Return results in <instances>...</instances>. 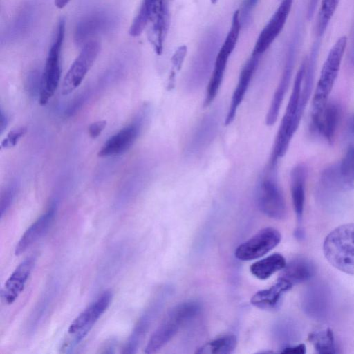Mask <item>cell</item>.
<instances>
[{
    "label": "cell",
    "mask_w": 354,
    "mask_h": 354,
    "mask_svg": "<svg viewBox=\"0 0 354 354\" xmlns=\"http://www.w3.org/2000/svg\"><path fill=\"white\" fill-rule=\"evenodd\" d=\"M187 53V47L185 46H182L179 47L174 54L171 62L173 64V67L176 70H179L182 66L184 58L186 55Z\"/></svg>",
    "instance_id": "cell-35"
},
{
    "label": "cell",
    "mask_w": 354,
    "mask_h": 354,
    "mask_svg": "<svg viewBox=\"0 0 354 354\" xmlns=\"http://www.w3.org/2000/svg\"><path fill=\"white\" fill-rule=\"evenodd\" d=\"M71 0H54L55 6L59 8L62 9L64 8Z\"/></svg>",
    "instance_id": "cell-40"
},
{
    "label": "cell",
    "mask_w": 354,
    "mask_h": 354,
    "mask_svg": "<svg viewBox=\"0 0 354 354\" xmlns=\"http://www.w3.org/2000/svg\"><path fill=\"white\" fill-rule=\"evenodd\" d=\"M100 50V44L97 40L91 39L84 44L63 80L62 95L70 94L80 85L94 64Z\"/></svg>",
    "instance_id": "cell-12"
},
{
    "label": "cell",
    "mask_w": 354,
    "mask_h": 354,
    "mask_svg": "<svg viewBox=\"0 0 354 354\" xmlns=\"http://www.w3.org/2000/svg\"><path fill=\"white\" fill-rule=\"evenodd\" d=\"M307 168L304 164L295 165L290 174V193L297 222L301 223L304 209Z\"/></svg>",
    "instance_id": "cell-21"
},
{
    "label": "cell",
    "mask_w": 354,
    "mask_h": 354,
    "mask_svg": "<svg viewBox=\"0 0 354 354\" xmlns=\"http://www.w3.org/2000/svg\"><path fill=\"white\" fill-rule=\"evenodd\" d=\"M169 24L168 0H142L129 30L131 37L140 35L145 30L155 52L160 55Z\"/></svg>",
    "instance_id": "cell-1"
},
{
    "label": "cell",
    "mask_w": 354,
    "mask_h": 354,
    "mask_svg": "<svg viewBox=\"0 0 354 354\" xmlns=\"http://www.w3.org/2000/svg\"><path fill=\"white\" fill-rule=\"evenodd\" d=\"M316 267L309 259L299 256L291 259L283 268L281 277L293 285L307 281L314 277Z\"/></svg>",
    "instance_id": "cell-24"
},
{
    "label": "cell",
    "mask_w": 354,
    "mask_h": 354,
    "mask_svg": "<svg viewBox=\"0 0 354 354\" xmlns=\"http://www.w3.org/2000/svg\"><path fill=\"white\" fill-rule=\"evenodd\" d=\"M300 39L301 25L298 21L288 47L284 67L279 82L266 117V123L268 126L273 125L277 120L282 102L291 81Z\"/></svg>",
    "instance_id": "cell-11"
},
{
    "label": "cell",
    "mask_w": 354,
    "mask_h": 354,
    "mask_svg": "<svg viewBox=\"0 0 354 354\" xmlns=\"http://www.w3.org/2000/svg\"><path fill=\"white\" fill-rule=\"evenodd\" d=\"M221 44V34L217 28L208 30L201 39L187 74L188 91H197L211 75Z\"/></svg>",
    "instance_id": "cell-3"
},
{
    "label": "cell",
    "mask_w": 354,
    "mask_h": 354,
    "mask_svg": "<svg viewBox=\"0 0 354 354\" xmlns=\"http://www.w3.org/2000/svg\"><path fill=\"white\" fill-rule=\"evenodd\" d=\"M292 286L289 281L280 277L275 284L270 288L256 292L251 298V304L261 309H274L278 306L283 295L289 291Z\"/></svg>",
    "instance_id": "cell-22"
},
{
    "label": "cell",
    "mask_w": 354,
    "mask_h": 354,
    "mask_svg": "<svg viewBox=\"0 0 354 354\" xmlns=\"http://www.w3.org/2000/svg\"><path fill=\"white\" fill-rule=\"evenodd\" d=\"M295 237L298 239L304 238V232L302 228L298 227L295 232Z\"/></svg>",
    "instance_id": "cell-41"
},
{
    "label": "cell",
    "mask_w": 354,
    "mask_h": 354,
    "mask_svg": "<svg viewBox=\"0 0 354 354\" xmlns=\"http://www.w3.org/2000/svg\"><path fill=\"white\" fill-rule=\"evenodd\" d=\"M65 35V20L59 19L48 50L45 67L41 74L39 102L45 105L55 94L61 77L60 57Z\"/></svg>",
    "instance_id": "cell-9"
},
{
    "label": "cell",
    "mask_w": 354,
    "mask_h": 354,
    "mask_svg": "<svg viewBox=\"0 0 354 354\" xmlns=\"http://www.w3.org/2000/svg\"><path fill=\"white\" fill-rule=\"evenodd\" d=\"M293 0H281V3L260 32L252 55L261 57L283 30L292 6Z\"/></svg>",
    "instance_id": "cell-15"
},
{
    "label": "cell",
    "mask_w": 354,
    "mask_h": 354,
    "mask_svg": "<svg viewBox=\"0 0 354 354\" xmlns=\"http://www.w3.org/2000/svg\"><path fill=\"white\" fill-rule=\"evenodd\" d=\"M347 44V37H339L330 48L323 64L312 101V111L322 109L328 102V97L337 78L342 58Z\"/></svg>",
    "instance_id": "cell-8"
},
{
    "label": "cell",
    "mask_w": 354,
    "mask_h": 354,
    "mask_svg": "<svg viewBox=\"0 0 354 354\" xmlns=\"http://www.w3.org/2000/svg\"><path fill=\"white\" fill-rule=\"evenodd\" d=\"M319 0H309L307 8V18L311 19L315 13Z\"/></svg>",
    "instance_id": "cell-37"
},
{
    "label": "cell",
    "mask_w": 354,
    "mask_h": 354,
    "mask_svg": "<svg viewBox=\"0 0 354 354\" xmlns=\"http://www.w3.org/2000/svg\"><path fill=\"white\" fill-rule=\"evenodd\" d=\"M8 125V119L6 115L2 109L0 111V131L1 133H3L4 129L7 127Z\"/></svg>",
    "instance_id": "cell-38"
},
{
    "label": "cell",
    "mask_w": 354,
    "mask_h": 354,
    "mask_svg": "<svg viewBox=\"0 0 354 354\" xmlns=\"http://www.w3.org/2000/svg\"><path fill=\"white\" fill-rule=\"evenodd\" d=\"M259 58V56L252 54L243 67L227 113L225 120V125L230 124L234 120L237 109L244 98L252 76L257 68Z\"/></svg>",
    "instance_id": "cell-20"
},
{
    "label": "cell",
    "mask_w": 354,
    "mask_h": 354,
    "mask_svg": "<svg viewBox=\"0 0 354 354\" xmlns=\"http://www.w3.org/2000/svg\"><path fill=\"white\" fill-rule=\"evenodd\" d=\"M220 118L218 111H212L203 118L187 140L185 147L187 156H194L209 147L217 134Z\"/></svg>",
    "instance_id": "cell-14"
},
{
    "label": "cell",
    "mask_w": 354,
    "mask_h": 354,
    "mask_svg": "<svg viewBox=\"0 0 354 354\" xmlns=\"http://www.w3.org/2000/svg\"><path fill=\"white\" fill-rule=\"evenodd\" d=\"M55 212V207H50L27 228L16 245V255L26 252L47 233L53 222Z\"/></svg>",
    "instance_id": "cell-19"
},
{
    "label": "cell",
    "mask_w": 354,
    "mask_h": 354,
    "mask_svg": "<svg viewBox=\"0 0 354 354\" xmlns=\"http://www.w3.org/2000/svg\"><path fill=\"white\" fill-rule=\"evenodd\" d=\"M27 133L26 127H19L15 128L7 134L6 137L1 142V147L3 149H10L17 145L19 140Z\"/></svg>",
    "instance_id": "cell-30"
},
{
    "label": "cell",
    "mask_w": 354,
    "mask_h": 354,
    "mask_svg": "<svg viewBox=\"0 0 354 354\" xmlns=\"http://www.w3.org/2000/svg\"><path fill=\"white\" fill-rule=\"evenodd\" d=\"M352 62L354 65V37H353V47L352 50V56H351Z\"/></svg>",
    "instance_id": "cell-43"
},
{
    "label": "cell",
    "mask_w": 354,
    "mask_h": 354,
    "mask_svg": "<svg viewBox=\"0 0 354 354\" xmlns=\"http://www.w3.org/2000/svg\"><path fill=\"white\" fill-rule=\"evenodd\" d=\"M281 239V235L277 230L272 227L262 229L236 248L235 257L241 261L258 259L275 248Z\"/></svg>",
    "instance_id": "cell-13"
},
{
    "label": "cell",
    "mask_w": 354,
    "mask_h": 354,
    "mask_svg": "<svg viewBox=\"0 0 354 354\" xmlns=\"http://www.w3.org/2000/svg\"><path fill=\"white\" fill-rule=\"evenodd\" d=\"M217 1H218V0H211V3L212 4H215Z\"/></svg>",
    "instance_id": "cell-44"
},
{
    "label": "cell",
    "mask_w": 354,
    "mask_h": 354,
    "mask_svg": "<svg viewBox=\"0 0 354 354\" xmlns=\"http://www.w3.org/2000/svg\"><path fill=\"white\" fill-rule=\"evenodd\" d=\"M143 117L133 123L121 129L102 145L97 156L104 158L120 155L127 151L134 143L140 134Z\"/></svg>",
    "instance_id": "cell-17"
},
{
    "label": "cell",
    "mask_w": 354,
    "mask_h": 354,
    "mask_svg": "<svg viewBox=\"0 0 354 354\" xmlns=\"http://www.w3.org/2000/svg\"><path fill=\"white\" fill-rule=\"evenodd\" d=\"M41 75L37 71H31L27 77V90L32 95H38L41 86Z\"/></svg>",
    "instance_id": "cell-33"
},
{
    "label": "cell",
    "mask_w": 354,
    "mask_h": 354,
    "mask_svg": "<svg viewBox=\"0 0 354 354\" xmlns=\"http://www.w3.org/2000/svg\"><path fill=\"white\" fill-rule=\"evenodd\" d=\"M306 352V347L305 344H300L298 345L288 346L283 349L281 353H290V354H304Z\"/></svg>",
    "instance_id": "cell-36"
},
{
    "label": "cell",
    "mask_w": 354,
    "mask_h": 354,
    "mask_svg": "<svg viewBox=\"0 0 354 354\" xmlns=\"http://www.w3.org/2000/svg\"><path fill=\"white\" fill-rule=\"evenodd\" d=\"M323 252L334 268L354 275V223L341 225L331 231L324 239Z\"/></svg>",
    "instance_id": "cell-4"
},
{
    "label": "cell",
    "mask_w": 354,
    "mask_h": 354,
    "mask_svg": "<svg viewBox=\"0 0 354 354\" xmlns=\"http://www.w3.org/2000/svg\"><path fill=\"white\" fill-rule=\"evenodd\" d=\"M16 194V189L14 186L8 187L1 196L0 200V217L3 218L4 214L10 208Z\"/></svg>",
    "instance_id": "cell-32"
},
{
    "label": "cell",
    "mask_w": 354,
    "mask_h": 354,
    "mask_svg": "<svg viewBox=\"0 0 354 354\" xmlns=\"http://www.w3.org/2000/svg\"><path fill=\"white\" fill-rule=\"evenodd\" d=\"M107 122L104 120H98L91 123L88 127V133L91 138H97L104 131Z\"/></svg>",
    "instance_id": "cell-34"
},
{
    "label": "cell",
    "mask_w": 354,
    "mask_h": 354,
    "mask_svg": "<svg viewBox=\"0 0 354 354\" xmlns=\"http://www.w3.org/2000/svg\"><path fill=\"white\" fill-rule=\"evenodd\" d=\"M35 263V257H29L21 262L5 282L1 293L2 300L12 304L24 290Z\"/></svg>",
    "instance_id": "cell-18"
},
{
    "label": "cell",
    "mask_w": 354,
    "mask_h": 354,
    "mask_svg": "<svg viewBox=\"0 0 354 354\" xmlns=\"http://www.w3.org/2000/svg\"><path fill=\"white\" fill-rule=\"evenodd\" d=\"M112 297L111 291H104L76 317L70 324L62 342V353L71 352L84 339L109 308Z\"/></svg>",
    "instance_id": "cell-7"
},
{
    "label": "cell",
    "mask_w": 354,
    "mask_h": 354,
    "mask_svg": "<svg viewBox=\"0 0 354 354\" xmlns=\"http://www.w3.org/2000/svg\"><path fill=\"white\" fill-rule=\"evenodd\" d=\"M237 339L234 335H227L213 339L196 351L203 354H227L232 353L236 348Z\"/></svg>",
    "instance_id": "cell-27"
},
{
    "label": "cell",
    "mask_w": 354,
    "mask_h": 354,
    "mask_svg": "<svg viewBox=\"0 0 354 354\" xmlns=\"http://www.w3.org/2000/svg\"><path fill=\"white\" fill-rule=\"evenodd\" d=\"M349 128L352 133L354 134V114L350 118Z\"/></svg>",
    "instance_id": "cell-42"
},
{
    "label": "cell",
    "mask_w": 354,
    "mask_h": 354,
    "mask_svg": "<svg viewBox=\"0 0 354 354\" xmlns=\"http://www.w3.org/2000/svg\"><path fill=\"white\" fill-rule=\"evenodd\" d=\"M286 264V259L283 255L274 253L254 262L250 269L251 273L257 278L266 279L276 272L283 270Z\"/></svg>",
    "instance_id": "cell-25"
},
{
    "label": "cell",
    "mask_w": 354,
    "mask_h": 354,
    "mask_svg": "<svg viewBox=\"0 0 354 354\" xmlns=\"http://www.w3.org/2000/svg\"><path fill=\"white\" fill-rule=\"evenodd\" d=\"M305 66L306 59L295 76L292 91L274 140L270 162H277L284 156L299 125L304 111L301 104V91Z\"/></svg>",
    "instance_id": "cell-2"
},
{
    "label": "cell",
    "mask_w": 354,
    "mask_h": 354,
    "mask_svg": "<svg viewBox=\"0 0 354 354\" xmlns=\"http://www.w3.org/2000/svg\"><path fill=\"white\" fill-rule=\"evenodd\" d=\"M241 25L239 10L233 15L230 30L218 52L214 66L207 87L204 106H208L216 97L222 83L228 59L233 52L238 41Z\"/></svg>",
    "instance_id": "cell-10"
},
{
    "label": "cell",
    "mask_w": 354,
    "mask_h": 354,
    "mask_svg": "<svg viewBox=\"0 0 354 354\" xmlns=\"http://www.w3.org/2000/svg\"><path fill=\"white\" fill-rule=\"evenodd\" d=\"M340 118V106L335 102H328L322 109L312 111L310 129L328 143H332L335 139Z\"/></svg>",
    "instance_id": "cell-16"
},
{
    "label": "cell",
    "mask_w": 354,
    "mask_h": 354,
    "mask_svg": "<svg viewBox=\"0 0 354 354\" xmlns=\"http://www.w3.org/2000/svg\"><path fill=\"white\" fill-rule=\"evenodd\" d=\"M308 339L318 353L333 354L337 353L335 337L333 331L328 328L310 333Z\"/></svg>",
    "instance_id": "cell-26"
},
{
    "label": "cell",
    "mask_w": 354,
    "mask_h": 354,
    "mask_svg": "<svg viewBox=\"0 0 354 354\" xmlns=\"http://www.w3.org/2000/svg\"><path fill=\"white\" fill-rule=\"evenodd\" d=\"M259 0H244L239 10V21L241 27L245 26L251 18V15Z\"/></svg>",
    "instance_id": "cell-31"
},
{
    "label": "cell",
    "mask_w": 354,
    "mask_h": 354,
    "mask_svg": "<svg viewBox=\"0 0 354 354\" xmlns=\"http://www.w3.org/2000/svg\"><path fill=\"white\" fill-rule=\"evenodd\" d=\"M200 310V304L193 301L181 303L171 309L151 335L145 353H153L161 349L183 325L198 314Z\"/></svg>",
    "instance_id": "cell-5"
},
{
    "label": "cell",
    "mask_w": 354,
    "mask_h": 354,
    "mask_svg": "<svg viewBox=\"0 0 354 354\" xmlns=\"http://www.w3.org/2000/svg\"><path fill=\"white\" fill-rule=\"evenodd\" d=\"M338 164V169L346 191L354 189V145L346 149Z\"/></svg>",
    "instance_id": "cell-28"
},
{
    "label": "cell",
    "mask_w": 354,
    "mask_h": 354,
    "mask_svg": "<svg viewBox=\"0 0 354 354\" xmlns=\"http://www.w3.org/2000/svg\"><path fill=\"white\" fill-rule=\"evenodd\" d=\"M111 19L104 12H97L80 21L76 26L75 41L77 44H84L88 39L109 28Z\"/></svg>",
    "instance_id": "cell-23"
},
{
    "label": "cell",
    "mask_w": 354,
    "mask_h": 354,
    "mask_svg": "<svg viewBox=\"0 0 354 354\" xmlns=\"http://www.w3.org/2000/svg\"><path fill=\"white\" fill-rule=\"evenodd\" d=\"M114 343L115 342H113V340H111L109 341L108 343H106L104 346L103 348H102V351H100V353H112V350L114 348Z\"/></svg>",
    "instance_id": "cell-39"
},
{
    "label": "cell",
    "mask_w": 354,
    "mask_h": 354,
    "mask_svg": "<svg viewBox=\"0 0 354 354\" xmlns=\"http://www.w3.org/2000/svg\"><path fill=\"white\" fill-rule=\"evenodd\" d=\"M277 164L269 162L260 178L256 189V202L259 210L266 216L283 220L287 215V207L277 180Z\"/></svg>",
    "instance_id": "cell-6"
},
{
    "label": "cell",
    "mask_w": 354,
    "mask_h": 354,
    "mask_svg": "<svg viewBox=\"0 0 354 354\" xmlns=\"http://www.w3.org/2000/svg\"><path fill=\"white\" fill-rule=\"evenodd\" d=\"M340 0H322L317 22V33L322 35L333 18Z\"/></svg>",
    "instance_id": "cell-29"
}]
</instances>
